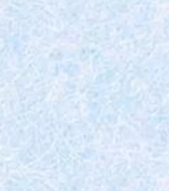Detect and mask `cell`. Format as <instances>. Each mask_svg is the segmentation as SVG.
Segmentation results:
<instances>
[]
</instances>
